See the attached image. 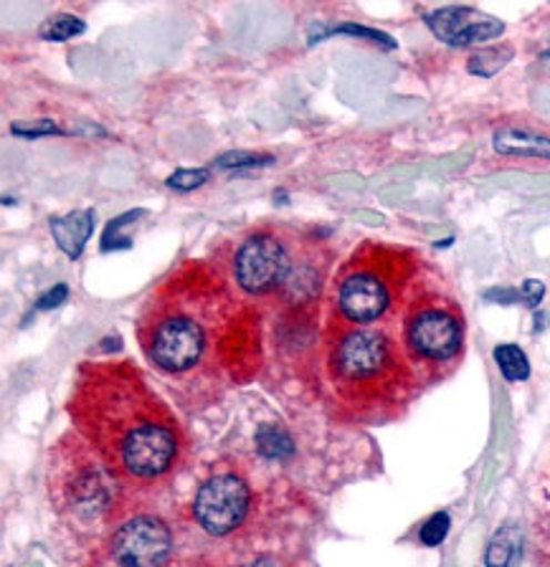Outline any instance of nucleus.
<instances>
[{"label":"nucleus","mask_w":550,"mask_h":567,"mask_svg":"<svg viewBox=\"0 0 550 567\" xmlns=\"http://www.w3.org/2000/svg\"><path fill=\"white\" fill-rule=\"evenodd\" d=\"M135 337L150 365L195 398L246 383L262 360L256 305L206 259L175 264L150 289Z\"/></svg>","instance_id":"obj_1"},{"label":"nucleus","mask_w":550,"mask_h":567,"mask_svg":"<svg viewBox=\"0 0 550 567\" xmlns=\"http://www.w3.org/2000/svg\"><path fill=\"white\" fill-rule=\"evenodd\" d=\"M67 413L71 429L135 494L171 482L189 451L183 423L132 360L79 362Z\"/></svg>","instance_id":"obj_2"},{"label":"nucleus","mask_w":550,"mask_h":567,"mask_svg":"<svg viewBox=\"0 0 550 567\" xmlns=\"http://www.w3.org/2000/svg\"><path fill=\"white\" fill-rule=\"evenodd\" d=\"M323 375L345 421L388 423L421 393L394 327H353L325 322Z\"/></svg>","instance_id":"obj_3"},{"label":"nucleus","mask_w":550,"mask_h":567,"mask_svg":"<svg viewBox=\"0 0 550 567\" xmlns=\"http://www.w3.org/2000/svg\"><path fill=\"white\" fill-rule=\"evenodd\" d=\"M130 492L106 461L71 429L51 443L47 458V496L53 517L74 543L100 553L110 532L130 507Z\"/></svg>","instance_id":"obj_4"},{"label":"nucleus","mask_w":550,"mask_h":567,"mask_svg":"<svg viewBox=\"0 0 550 567\" xmlns=\"http://www.w3.org/2000/svg\"><path fill=\"white\" fill-rule=\"evenodd\" d=\"M224 271L252 305L277 299L299 312L323 289V248L289 228L259 226L238 238Z\"/></svg>","instance_id":"obj_5"},{"label":"nucleus","mask_w":550,"mask_h":567,"mask_svg":"<svg viewBox=\"0 0 550 567\" xmlns=\"http://www.w3.org/2000/svg\"><path fill=\"white\" fill-rule=\"evenodd\" d=\"M424 277V261L414 248L363 241L337 266L327 322L353 327H394Z\"/></svg>","instance_id":"obj_6"},{"label":"nucleus","mask_w":550,"mask_h":567,"mask_svg":"<svg viewBox=\"0 0 550 567\" xmlns=\"http://www.w3.org/2000/svg\"><path fill=\"white\" fill-rule=\"evenodd\" d=\"M394 330L424 388L447 380L465 358L467 319L457 297L439 281L419 279Z\"/></svg>","instance_id":"obj_7"},{"label":"nucleus","mask_w":550,"mask_h":567,"mask_svg":"<svg viewBox=\"0 0 550 567\" xmlns=\"http://www.w3.org/2000/svg\"><path fill=\"white\" fill-rule=\"evenodd\" d=\"M256 509V489L252 478L236 461L224 458L211 468L195 489L191 514L206 535L224 539L238 535Z\"/></svg>","instance_id":"obj_8"},{"label":"nucleus","mask_w":550,"mask_h":567,"mask_svg":"<svg viewBox=\"0 0 550 567\" xmlns=\"http://www.w3.org/2000/svg\"><path fill=\"white\" fill-rule=\"evenodd\" d=\"M175 555V532L163 514L130 509L104 539L94 563L102 567H167Z\"/></svg>","instance_id":"obj_9"},{"label":"nucleus","mask_w":550,"mask_h":567,"mask_svg":"<svg viewBox=\"0 0 550 567\" xmlns=\"http://www.w3.org/2000/svg\"><path fill=\"white\" fill-rule=\"evenodd\" d=\"M426 25L439 41L449 47H475V43L492 41L505 33L500 18L487 16L472 6H447L426 13Z\"/></svg>","instance_id":"obj_10"},{"label":"nucleus","mask_w":550,"mask_h":567,"mask_svg":"<svg viewBox=\"0 0 550 567\" xmlns=\"http://www.w3.org/2000/svg\"><path fill=\"white\" fill-rule=\"evenodd\" d=\"M94 210L84 208V210H74L67 213V216L51 218V234L53 241L64 251L69 259H79L84 251V246L89 241L94 230Z\"/></svg>","instance_id":"obj_11"},{"label":"nucleus","mask_w":550,"mask_h":567,"mask_svg":"<svg viewBox=\"0 0 550 567\" xmlns=\"http://www.w3.org/2000/svg\"><path fill=\"white\" fill-rule=\"evenodd\" d=\"M492 145L500 155L550 159V137L538 135V132H532V130L502 127L495 132Z\"/></svg>","instance_id":"obj_12"},{"label":"nucleus","mask_w":550,"mask_h":567,"mask_svg":"<svg viewBox=\"0 0 550 567\" xmlns=\"http://www.w3.org/2000/svg\"><path fill=\"white\" fill-rule=\"evenodd\" d=\"M495 362L500 372L505 375V380H510V383H520V380H528L530 375V362H528V354L522 352L518 344H497L495 348Z\"/></svg>","instance_id":"obj_13"},{"label":"nucleus","mask_w":550,"mask_h":567,"mask_svg":"<svg viewBox=\"0 0 550 567\" xmlns=\"http://www.w3.org/2000/svg\"><path fill=\"white\" fill-rule=\"evenodd\" d=\"M520 555V547H518V537H515V532H500L497 535L490 547H487V555H485V563L487 567H510L515 560H518Z\"/></svg>","instance_id":"obj_14"},{"label":"nucleus","mask_w":550,"mask_h":567,"mask_svg":"<svg viewBox=\"0 0 550 567\" xmlns=\"http://www.w3.org/2000/svg\"><path fill=\"white\" fill-rule=\"evenodd\" d=\"M84 31H86V25L82 18L59 13V16H51L49 21L41 25V39L43 41H69Z\"/></svg>","instance_id":"obj_15"},{"label":"nucleus","mask_w":550,"mask_h":567,"mask_svg":"<svg viewBox=\"0 0 550 567\" xmlns=\"http://www.w3.org/2000/svg\"><path fill=\"white\" fill-rule=\"evenodd\" d=\"M234 567H315L313 563L302 560L297 555H287V553H262L248 557V560L238 563Z\"/></svg>","instance_id":"obj_16"},{"label":"nucleus","mask_w":550,"mask_h":567,"mask_svg":"<svg viewBox=\"0 0 550 567\" xmlns=\"http://www.w3.org/2000/svg\"><path fill=\"white\" fill-rule=\"evenodd\" d=\"M447 535H449V514L437 512L424 522V527L419 532V539H421V545H426V547H437V545L444 543V539H447Z\"/></svg>","instance_id":"obj_17"},{"label":"nucleus","mask_w":550,"mask_h":567,"mask_svg":"<svg viewBox=\"0 0 550 567\" xmlns=\"http://www.w3.org/2000/svg\"><path fill=\"white\" fill-rule=\"evenodd\" d=\"M272 155H259V153H226L216 159V167H224V171H244V167H262L272 165Z\"/></svg>","instance_id":"obj_18"},{"label":"nucleus","mask_w":550,"mask_h":567,"mask_svg":"<svg viewBox=\"0 0 550 567\" xmlns=\"http://www.w3.org/2000/svg\"><path fill=\"white\" fill-rule=\"evenodd\" d=\"M138 216H142V210H130V213H124V216L114 218L112 224L106 226L104 236H102V248H104V251H110V248H130L132 241H124V238L120 236V228L128 226V220H135Z\"/></svg>","instance_id":"obj_19"},{"label":"nucleus","mask_w":550,"mask_h":567,"mask_svg":"<svg viewBox=\"0 0 550 567\" xmlns=\"http://www.w3.org/2000/svg\"><path fill=\"white\" fill-rule=\"evenodd\" d=\"M211 177V173L206 171V167H201V171H177L173 173L171 177H167V185L175 190H195L201 188L203 183H206Z\"/></svg>","instance_id":"obj_20"},{"label":"nucleus","mask_w":550,"mask_h":567,"mask_svg":"<svg viewBox=\"0 0 550 567\" xmlns=\"http://www.w3.org/2000/svg\"><path fill=\"white\" fill-rule=\"evenodd\" d=\"M59 127L53 124L51 120H39L33 124H26V122H16L13 124V135L18 137H41V135H59Z\"/></svg>","instance_id":"obj_21"},{"label":"nucleus","mask_w":550,"mask_h":567,"mask_svg":"<svg viewBox=\"0 0 550 567\" xmlns=\"http://www.w3.org/2000/svg\"><path fill=\"white\" fill-rule=\"evenodd\" d=\"M330 33H355V35H366V39L376 41V43H384V47H388V49H394V47H396V43L390 41V35H386V33H378V31H370V29H363V25H353V23H348V25H340V29H333Z\"/></svg>","instance_id":"obj_22"},{"label":"nucleus","mask_w":550,"mask_h":567,"mask_svg":"<svg viewBox=\"0 0 550 567\" xmlns=\"http://www.w3.org/2000/svg\"><path fill=\"white\" fill-rule=\"evenodd\" d=\"M69 297V289L67 284H57V289H51L49 295H43L39 299V309H51V307H59L61 301H64Z\"/></svg>","instance_id":"obj_23"},{"label":"nucleus","mask_w":550,"mask_h":567,"mask_svg":"<svg viewBox=\"0 0 550 567\" xmlns=\"http://www.w3.org/2000/svg\"><path fill=\"white\" fill-rule=\"evenodd\" d=\"M536 535H538V549L540 553H546L550 560V512L536 525Z\"/></svg>","instance_id":"obj_24"},{"label":"nucleus","mask_w":550,"mask_h":567,"mask_svg":"<svg viewBox=\"0 0 550 567\" xmlns=\"http://www.w3.org/2000/svg\"><path fill=\"white\" fill-rule=\"evenodd\" d=\"M177 567H211L206 560H189V563H181Z\"/></svg>","instance_id":"obj_25"}]
</instances>
